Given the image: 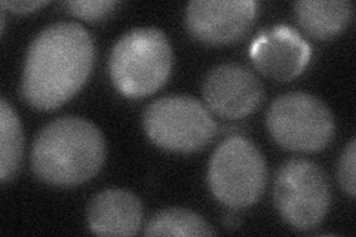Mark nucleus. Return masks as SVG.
Wrapping results in <instances>:
<instances>
[{"instance_id":"nucleus-4","label":"nucleus","mask_w":356,"mask_h":237,"mask_svg":"<svg viewBox=\"0 0 356 237\" xmlns=\"http://www.w3.org/2000/svg\"><path fill=\"white\" fill-rule=\"evenodd\" d=\"M267 166L252 141L233 135L211 157L208 184L218 202L233 209L248 208L263 195Z\"/></svg>"},{"instance_id":"nucleus-11","label":"nucleus","mask_w":356,"mask_h":237,"mask_svg":"<svg viewBox=\"0 0 356 237\" xmlns=\"http://www.w3.org/2000/svg\"><path fill=\"white\" fill-rule=\"evenodd\" d=\"M88 225L98 236H134L143 224L140 199L124 188H106L88 205Z\"/></svg>"},{"instance_id":"nucleus-5","label":"nucleus","mask_w":356,"mask_h":237,"mask_svg":"<svg viewBox=\"0 0 356 237\" xmlns=\"http://www.w3.org/2000/svg\"><path fill=\"white\" fill-rule=\"evenodd\" d=\"M272 138L291 152H318L336 132V120L325 103L303 91L277 97L266 115Z\"/></svg>"},{"instance_id":"nucleus-9","label":"nucleus","mask_w":356,"mask_h":237,"mask_svg":"<svg viewBox=\"0 0 356 237\" xmlns=\"http://www.w3.org/2000/svg\"><path fill=\"white\" fill-rule=\"evenodd\" d=\"M202 94L207 106L217 116L241 119L260 107L264 89L248 67L226 63L208 72L202 83Z\"/></svg>"},{"instance_id":"nucleus-7","label":"nucleus","mask_w":356,"mask_h":237,"mask_svg":"<svg viewBox=\"0 0 356 237\" xmlns=\"http://www.w3.org/2000/svg\"><path fill=\"white\" fill-rule=\"evenodd\" d=\"M273 200L281 217L297 230H312L324 221L331 191L328 177L307 159H289L277 169Z\"/></svg>"},{"instance_id":"nucleus-12","label":"nucleus","mask_w":356,"mask_h":237,"mask_svg":"<svg viewBox=\"0 0 356 237\" xmlns=\"http://www.w3.org/2000/svg\"><path fill=\"white\" fill-rule=\"evenodd\" d=\"M352 10L349 0H302L294 3L300 27L315 39L337 36L350 22Z\"/></svg>"},{"instance_id":"nucleus-13","label":"nucleus","mask_w":356,"mask_h":237,"mask_svg":"<svg viewBox=\"0 0 356 237\" xmlns=\"http://www.w3.org/2000/svg\"><path fill=\"white\" fill-rule=\"evenodd\" d=\"M22 128L19 117L6 98L0 101V178L3 183L13 179L22 157Z\"/></svg>"},{"instance_id":"nucleus-3","label":"nucleus","mask_w":356,"mask_h":237,"mask_svg":"<svg viewBox=\"0 0 356 237\" xmlns=\"http://www.w3.org/2000/svg\"><path fill=\"white\" fill-rule=\"evenodd\" d=\"M172 69V48L159 28L138 27L127 31L110 54L111 82L120 94L147 97L168 81Z\"/></svg>"},{"instance_id":"nucleus-10","label":"nucleus","mask_w":356,"mask_h":237,"mask_svg":"<svg viewBox=\"0 0 356 237\" xmlns=\"http://www.w3.org/2000/svg\"><path fill=\"white\" fill-rule=\"evenodd\" d=\"M250 55L254 65L264 76L286 82L306 69L310 60V44L296 30L276 26L260 33Z\"/></svg>"},{"instance_id":"nucleus-17","label":"nucleus","mask_w":356,"mask_h":237,"mask_svg":"<svg viewBox=\"0 0 356 237\" xmlns=\"http://www.w3.org/2000/svg\"><path fill=\"white\" fill-rule=\"evenodd\" d=\"M48 2H15V0H3V2H0V5H2L3 9H9L13 10V13L15 14H29V13H33V10H38L39 8L44 6Z\"/></svg>"},{"instance_id":"nucleus-6","label":"nucleus","mask_w":356,"mask_h":237,"mask_svg":"<svg viewBox=\"0 0 356 237\" xmlns=\"http://www.w3.org/2000/svg\"><path fill=\"white\" fill-rule=\"evenodd\" d=\"M143 125L156 145L178 153L204 149L217 132L208 108L191 95H170L153 101L144 111Z\"/></svg>"},{"instance_id":"nucleus-2","label":"nucleus","mask_w":356,"mask_h":237,"mask_svg":"<svg viewBox=\"0 0 356 237\" xmlns=\"http://www.w3.org/2000/svg\"><path fill=\"white\" fill-rule=\"evenodd\" d=\"M106 159L102 131L83 117L65 116L44 126L33 142L31 167L42 181L70 187L98 174Z\"/></svg>"},{"instance_id":"nucleus-1","label":"nucleus","mask_w":356,"mask_h":237,"mask_svg":"<svg viewBox=\"0 0 356 237\" xmlns=\"http://www.w3.org/2000/svg\"><path fill=\"white\" fill-rule=\"evenodd\" d=\"M94 58V42L83 26L54 22L39 33L27 51L22 97L39 110L58 108L85 85Z\"/></svg>"},{"instance_id":"nucleus-15","label":"nucleus","mask_w":356,"mask_h":237,"mask_svg":"<svg viewBox=\"0 0 356 237\" xmlns=\"http://www.w3.org/2000/svg\"><path fill=\"white\" fill-rule=\"evenodd\" d=\"M113 0H77V2H64L63 8L69 10L70 14L81 17L83 19H102L111 14V10L116 8Z\"/></svg>"},{"instance_id":"nucleus-14","label":"nucleus","mask_w":356,"mask_h":237,"mask_svg":"<svg viewBox=\"0 0 356 237\" xmlns=\"http://www.w3.org/2000/svg\"><path fill=\"white\" fill-rule=\"evenodd\" d=\"M146 236H213L216 231L196 212L170 208L156 213L144 229Z\"/></svg>"},{"instance_id":"nucleus-16","label":"nucleus","mask_w":356,"mask_h":237,"mask_svg":"<svg viewBox=\"0 0 356 237\" xmlns=\"http://www.w3.org/2000/svg\"><path fill=\"white\" fill-rule=\"evenodd\" d=\"M355 165H356V141L352 138L343 150L339 162V181L346 193L355 196Z\"/></svg>"},{"instance_id":"nucleus-8","label":"nucleus","mask_w":356,"mask_h":237,"mask_svg":"<svg viewBox=\"0 0 356 237\" xmlns=\"http://www.w3.org/2000/svg\"><path fill=\"white\" fill-rule=\"evenodd\" d=\"M257 15L252 0H195L186 8V27L208 44H226L243 38Z\"/></svg>"}]
</instances>
